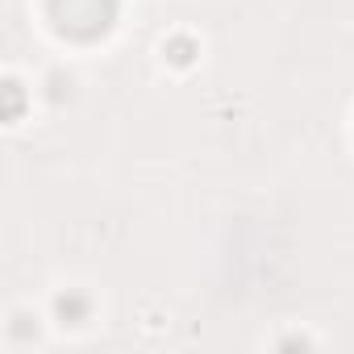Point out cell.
<instances>
[{"mask_svg":"<svg viewBox=\"0 0 354 354\" xmlns=\"http://www.w3.org/2000/svg\"><path fill=\"white\" fill-rule=\"evenodd\" d=\"M55 13H59V26L71 30V34H96L109 26L113 17V0H55Z\"/></svg>","mask_w":354,"mask_h":354,"instance_id":"6da1fadb","label":"cell"}]
</instances>
